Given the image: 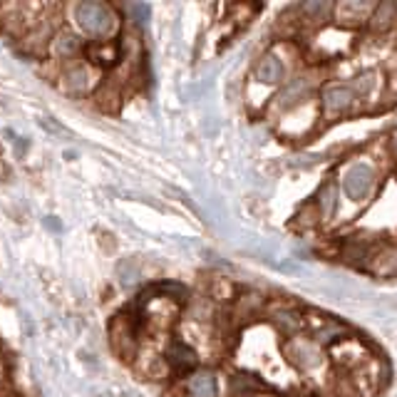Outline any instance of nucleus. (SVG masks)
Wrapping results in <instances>:
<instances>
[{
  "instance_id": "nucleus-13",
  "label": "nucleus",
  "mask_w": 397,
  "mask_h": 397,
  "mask_svg": "<svg viewBox=\"0 0 397 397\" xmlns=\"http://www.w3.org/2000/svg\"><path fill=\"white\" fill-rule=\"evenodd\" d=\"M80 50V40L72 33H60L53 42V53L60 55V58H72V55Z\"/></svg>"
},
{
  "instance_id": "nucleus-19",
  "label": "nucleus",
  "mask_w": 397,
  "mask_h": 397,
  "mask_svg": "<svg viewBox=\"0 0 397 397\" xmlns=\"http://www.w3.org/2000/svg\"><path fill=\"white\" fill-rule=\"evenodd\" d=\"M125 10L134 12V20H136V23H147V18H149V6H144V3H127Z\"/></svg>"
},
{
  "instance_id": "nucleus-14",
  "label": "nucleus",
  "mask_w": 397,
  "mask_h": 397,
  "mask_svg": "<svg viewBox=\"0 0 397 397\" xmlns=\"http://www.w3.org/2000/svg\"><path fill=\"white\" fill-rule=\"evenodd\" d=\"M306 20H313V23H323L333 12V3H303L301 6Z\"/></svg>"
},
{
  "instance_id": "nucleus-9",
  "label": "nucleus",
  "mask_w": 397,
  "mask_h": 397,
  "mask_svg": "<svg viewBox=\"0 0 397 397\" xmlns=\"http://www.w3.org/2000/svg\"><path fill=\"white\" fill-rule=\"evenodd\" d=\"M375 8L370 3H340L338 6V18L345 25H358L368 18Z\"/></svg>"
},
{
  "instance_id": "nucleus-18",
  "label": "nucleus",
  "mask_w": 397,
  "mask_h": 397,
  "mask_svg": "<svg viewBox=\"0 0 397 397\" xmlns=\"http://www.w3.org/2000/svg\"><path fill=\"white\" fill-rule=\"evenodd\" d=\"M370 89H373V72H362L360 78L353 82V92L355 95H368Z\"/></svg>"
},
{
  "instance_id": "nucleus-6",
  "label": "nucleus",
  "mask_w": 397,
  "mask_h": 397,
  "mask_svg": "<svg viewBox=\"0 0 397 397\" xmlns=\"http://www.w3.org/2000/svg\"><path fill=\"white\" fill-rule=\"evenodd\" d=\"M89 58L95 60L97 65H105V67H112L117 65L119 60V40H100V42H92L87 48Z\"/></svg>"
},
{
  "instance_id": "nucleus-17",
  "label": "nucleus",
  "mask_w": 397,
  "mask_h": 397,
  "mask_svg": "<svg viewBox=\"0 0 397 397\" xmlns=\"http://www.w3.org/2000/svg\"><path fill=\"white\" fill-rule=\"evenodd\" d=\"M276 326H279L285 335H296V333L301 330L303 323H301V318H298L296 313H279V315H276Z\"/></svg>"
},
{
  "instance_id": "nucleus-16",
  "label": "nucleus",
  "mask_w": 397,
  "mask_h": 397,
  "mask_svg": "<svg viewBox=\"0 0 397 397\" xmlns=\"http://www.w3.org/2000/svg\"><path fill=\"white\" fill-rule=\"evenodd\" d=\"M375 271L382 273V276L397 273V249H390V251H385V254H380L378 263H375Z\"/></svg>"
},
{
  "instance_id": "nucleus-8",
  "label": "nucleus",
  "mask_w": 397,
  "mask_h": 397,
  "mask_svg": "<svg viewBox=\"0 0 397 397\" xmlns=\"http://www.w3.org/2000/svg\"><path fill=\"white\" fill-rule=\"evenodd\" d=\"M308 92H310V80L298 78V80H293L288 87H283V92L279 95V102L283 107H296L308 97Z\"/></svg>"
},
{
  "instance_id": "nucleus-1",
  "label": "nucleus",
  "mask_w": 397,
  "mask_h": 397,
  "mask_svg": "<svg viewBox=\"0 0 397 397\" xmlns=\"http://www.w3.org/2000/svg\"><path fill=\"white\" fill-rule=\"evenodd\" d=\"M78 25L89 35H105L112 28V12L105 3H78L75 8Z\"/></svg>"
},
{
  "instance_id": "nucleus-5",
  "label": "nucleus",
  "mask_w": 397,
  "mask_h": 397,
  "mask_svg": "<svg viewBox=\"0 0 397 397\" xmlns=\"http://www.w3.org/2000/svg\"><path fill=\"white\" fill-rule=\"evenodd\" d=\"M166 362L172 365L177 373H186L196 365V353L184 343H172L166 350Z\"/></svg>"
},
{
  "instance_id": "nucleus-11",
  "label": "nucleus",
  "mask_w": 397,
  "mask_h": 397,
  "mask_svg": "<svg viewBox=\"0 0 397 397\" xmlns=\"http://www.w3.org/2000/svg\"><path fill=\"white\" fill-rule=\"evenodd\" d=\"M318 206L326 219H330L333 213H335V209H338V186H335V182H326V184L320 186Z\"/></svg>"
},
{
  "instance_id": "nucleus-12",
  "label": "nucleus",
  "mask_w": 397,
  "mask_h": 397,
  "mask_svg": "<svg viewBox=\"0 0 397 397\" xmlns=\"http://www.w3.org/2000/svg\"><path fill=\"white\" fill-rule=\"evenodd\" d=\"M189 395L191 397H216V380L211 373H196L189 380Z\"/></svg>"
},
{
  "instance_id": "nucleus-10",
  "label": "nucleus",
  "mask_w": 397,
  "mask_h": 397,
  "mask_svg": "<svg viewBox=\"0 0 397 397\" xmlns=\"http://www.w3.org/2000/svg\"><path fill=\"white\" fill-rule=\"evenodd\" d=\"M373 30H378V33H385V30H390L392 25H395L397 20V6L395 3H380V6H375L373 10Z\"/></svg>"
},
{
  "instance_id": "nucleus-7",
  "label": "nucleus",
  "mask_w": 397,
  "mask_h": 397,
  "mask_svg": "<svg viewBox=\"0 0 397 397\" xmlns=\"http://www.w3.org/2000/svg\"><path fill=\"white\" fill-rule=\"evenodd\" d=\"M283 78V62L276 55H266V58L256 65V80L263 85H276Z\"/></svg>"
},
{
  "instance_id": "nucleus-3",
  "label": "nucleus",
  "mask_w": 397,
  "mask_h": 397,
  "mask_svg": "<svg viewBox=\"0 0 397 397\" xmlns=\"http://www.w3.org/2000/svg\"><path fill=\"white\" fill-rule=\"evenodd\" d=\"M320 100H323V109H326L328 114H340L353 107L355 92H353V87H348V85H326Z\"/></svg>"
},
{
  "instance_id": "nucleus-2",
  "label": "nucleus",
  "mask_w": 397,
  "mask_h": 397,
  "mask_svg": "<svg viewBox=\"0 0 397 397\" xmlns=\"http://www.w3.org/2000/svg\"><path fill=\"white\" fill-rule=\"evenodd\" d=\"M343 186L350 199H365L375 186V169L368 164L350 166L343 177Z\"/></svg>"
},
{
  "instance_id": "nucleus-15",
  "label": "nucleus",
  "mask_w": 397,
  "mask_h": 397,
  "mask_svg": "<svg viewBox=\"0 0 397 397\" xmlns=\"http://www.w3.org/2000/svg\"><path fill=\"white\" fill-rule=\"evenodd\" d=\"M87 78L89 75L85 67H72L65 75V87L70 89V92H82V89L87 87Z\"/></svg>"
},
{
  "instance_id": "nucleus-4",
  "label": "nucleus",
  "mask_w": 397,
  "mask_h": 397,
  "mask_svg": "<svg viewBox=\"0 0 397 397\" xmlns=\"http://www.w3.org/2000/svg\"><path fill=\"white\" fill-rule=\"evenodd\" d=\"M285 355L288 360L301 370H308V368H315L320 362V353L310 340L306 338H293L291 343L285 345Z\"/></svg>"
}]
</instances>
